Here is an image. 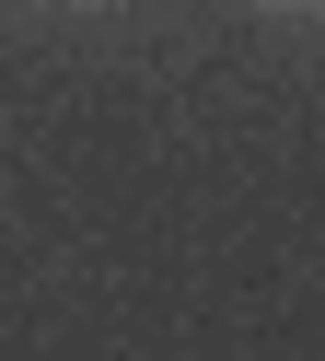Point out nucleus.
<instances>
[{
    "label": "nucleus",
    "instance_id": "nucleus-1",
    "mask_svg": "<svg viewBox=\"0 0 325 361\" xmlns=\"http://www.w3.org/2000/svg\"><path fill=\"white\" fill-rule=\"evenodd\" d=\"M279 12H302V0H279Z\"/></svg>",
    "mask_w": 325,
    "mask_h": 361
}]
</instances>
